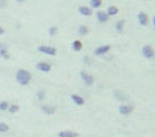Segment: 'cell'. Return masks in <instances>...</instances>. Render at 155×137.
Segmentation results:
<instances>
[{
  "label": "cell",
  "instance_id": "obj_25",
  "mask_svg": "<svg viewBox=\"0 0 155 137\" xmlns=\"http://www.w3.org/2000/svg\"><path fill=\"white\" fill-rule=\"evenodd\" d=\"M9 132V125H7L6 123H0V133L4 134V133Z\"/></svg>",
  "mask_w": 155,
  "mask_h": 137
},
{
  "label": "cell",
  "instance_id": "obj_1",
  "mask_svg": "<svg viewBox=\"0 0 155 137\" xmlns=\"http://www.w3.org/2000/svg\"><path fill=\"white\" fill-rule=\"evenodd\" d=\"M30 80H32V73L29 71L25 70V68H19L18 71H17V73H16V81H17L18 84H20V86H27V84H29Z\"/></svg>",
  "mask_w": 155,
  "mask_h": 137
},
{
  "label": "cell",
  "instance_id": "obj_23",
  "mask_svg": "<svg viewBox=\"0 0 155 137\" xmlns=\"http://www.w3.org/2000/svg\"><path fill=\"white\" fill-rule=\"evenodd\" d=\"M57 32H59V28H57V26H51V27L48 28V35L52 37H54L55 35L57 34Z\"/></svg>",
  "mask_w": 155,
  "mask_h": 137
},
{
  "label": "cell",
  "instance_id": "obj_2",
  "mask_svg": "<svg viewBox=\"0 0 155 137\" xmlns=\"http://www.w3.org/2000/svg\"><path fill=\"white\" fill-rule=\"evenodd\" d=\"M37 51L42 54H46L50 56H55L57 53V50L53 46H48V45H39L37 47Z\"/></svg>",
  "mask_w": 155,
  "mask_h": 137
},
{
  "label": "cell",
  "instance_id": "obj_28",
  "mask_svg": "<svg viewBox=\"0 0 155 137\" xmlns=\"http://www.w3.org/2000/svg\"><path fill=\"white\" fill-rule=\"evenodd\" d=\"M4 34H5V29H4V27L0 26V35H4Z\"/></svg>",
  "mask_w": 155,
  "mask_h": 137
},
{
  "label": "cell",
  "instance_id": "obj_13",
  "mask_svg": "<svg viewBox=\"0 0 155 137\" xmlns=\"http://www.w3.org/2000/svg\"><path fill=\"white\" fill-rule=\"evenodd\" d=\"M41 109L44 114H46L47 116H52V115L55 114V111H56V107H54V106H48V105H44L41 107Z\"/></svg>",
  "mask_w": 155,
  "mask_h": 137
},
{
  "label": "cell",
  "instance_id": "obj_6",
  "mask_svg": "<svg viewBox=\"0 0 155 137\" xmlns=\"http://www.w3.org/2000/svg\"><path fill=\"white\" fill-rule=\"evenodd\" d=\"M111 50V45L110 44H106V45L98 46L96 50L93 51V54L97 56H102V55L109 53V51Z\"/></svg>",
  "mask_w": 155,
  "mask_h": 137
},
{
  "label": "cell",
  "instance_id": "obj_24",
  "mask_svg": "<svg viewBox=\"0 0 155 137\" xmlns=\"http://www.w3.org/2000/svg\"><path fill=\"white\" fill-rule=\"evenodd\" d=\"M8 107H9V102L7 100L0 101V111H6V110H8Z\"/></svg>",
  "mask_w": 155,
  "mask_h": 137
},
{
  "label": "cell",
  "instance_id": "obj_8",
  "mask_svg": "<svg viewBox=\"0 0 155 137\" xmlns=\"http://www.w3.org/2000/svg\"><path fill=\"white\" fill-rule=\"evenodd\" d=\"M36 68H37L38 71H41L43 73H47V72H50L52 68V65L48 62H38L36 64Z\"/></svg>",
  "mask_w": 155,
  "mask_h": 137
},
{
  "label": "cell",
  "instance_id": "obj_14",
  "mask_svg": "<svg viewBox=\"0 0 155 137\" xmlns=\"http://www.w3.org/2000/svg\"><path fill=\"white\" fill-rule=\"evenodd\" d=\"M59 137H79V133L73 130H61L57 134Z\"/></svg>",
  "mask_w": 155,
  "mask_h": 137
},
{
  "label": "cell",
  "instance_id": "obj_7",
  "mask_svg": "<svg viewBox=\"0 0 155 137\" xmlns=\"http://www.w3.org/2000/svg\"><path fill=\"white\" fill-rule=\"evenodd\" d=\"M137 22L142 26H147L150 23V18H148V15L144 13V11H139L137 14Z\"/></svg>",
  "mask_w": 155,
  "mask_h": 137
},
{
  "label": "cell",
  "instance_id": "obj_5",
  "mask_svg": "<svg viewBox=\"0 0 155 137\" xmlns=\"http://www.w3.org/2000/svg\"><path fill=\"white\" fill-rule=\"evenodd\" d=\"M80 77H81V80L83 81L85 86H92L94 82V78L92 74L88 73V72H85V71H81L80 72Z\"/></svg>",
  "mask_w": 155,
  "mask_h": 137
},
{
  "label": "cell",
  "instance_id": "obj_12",
  "mask_svg": "<svg viewBox=\"0 0 155 137\" xmlns=\"http://www.w3.org/2000/svg\"><path fill=\"white\" fill-rule=\"evenodd\" d=\"M78 11H79L82 16H85V17H90V16L92 15V8H90L88 6H80V7L78 8Z\"/></svg>",
  "mask_w": 155,
  "mask_h": 137
},
{
  "label": "cell",
  "instance_id": "obj_22",
  "mask_svg": "<svg viewBox=\"0 0 155 137\" xmlns=\"http://www.w3.org/2000/svg\"><path fill=\"white\" fill-rule=\"evenodd\" d=\"M8 111H9L10 114H16V112H18L19 106L16 105V103H11V105H9V107H8Z\"/></svg>",
  "mask_w": 155,
  "mask_h": 137
},
{
  "label": "cell",
  "instance_id": "obj_18",
  "mask_svg": "<svg viewBox=\"0 0 155 137\" xmlns=\"http://www.w3.org/2000/svg\"><path fill=\"white\" fill-rule=\"evenodd\" d=\"M118 11H119V9H118L116 6H109L106 13H107L108 16H116L118 14Z\"/></svg>",
  "mask_w": 155,
  "mask_h": 137
},
{
  "label": "cell",
  "instance_id": "obj_29",
  "mask_svg": "<svg viewBox=\"0 0 155 137\" xmlns=\"http://www.w3.org/2000/svg\"><path fill=\"white\" fill-rule=\"evenodd\" d=\"M152 23H153V25H154V27H155V16L153 17V19H152Z\"/></svg>",
  "mask_w": 155,
  "mask_h": 137
},
{
  "label": "cell",
  "instance_id": "obj_26",
  "mask_svg": "<svg viewBox=\"0 0 155 137\" xmlns=\"http://www.w3.org/2000/svg\"><path fill=\"white\" fill-rule=\"evenodd\" d=\"M7 5H8L7 0H0V8H6Z\"/></svg>",
  "mask_w": 155,
  "mask_h": 137
},
{
  "label": "cell",
  "instance_id": "obj_9",
  "mask_svg": "<svg viewBox=\"0 0 155 137\" xmlns=\"http://www.w3.org/2000/svg\"><path fill=\"white\" fill-rule=\"evenodd\" d=\"M0 56L5 60H8L10 57L8 46H7V44H5V43H0Z\"/></svg>",
  "mask_w": 155,
  "mask_h": 137
},
{
  "label": "cell",
  "instance_id": "obj_11",
  "mask_svg": "<svg viewBox=\"0 0 155 137\" xmlns=\"http://www.w3.org/2000/svg\"><path fill=\"white\" fill-rule=\"evenodd\" d=\"M70 98H71V100H72V102H73L74 105H76V106H83L85 103V99H83V98H82L80 95L73 93V95H71Z\"/></svg>",
  "mask_w": 155,
  "mask_h": 137
},
{
  "label": "cell",
  "instance_id": "obj_17",
  "mask_svg": "<svg viewBox=\"0 0 155 137\" xmlns=\"http://www.w3.org/2000/svg\"><path fill=\"white\" fill-rule=\"evenodd\" d=\"M124 28H125V20H124V19L118 20L117 23H116V25H115V29H116V32L122 33Z\"/></svg>",
  "mask_w": 155,
  "mask_h": 137
},
{
  "label": "cell",
  "instance_id": "obj_21",
  "mask_svg": "<svg viewBox=\"0 0 155 137\" xmlns=\"http://www.w3.org/2000/svg\"><path fill=\"white\" fill-rule=\"evenodd\" d=\"M102 0H90V8H100Z\"/></svg>",
  "mask_w": 155,
  "mask_h": 137
},
{
  "label": "cell",
  "instance_id": "obj_3",
  "mask_svg": "<svg viewBox=\"0 0 155 137\" xmlns=\"http://www.w3.org/2000/svg\"><path fill=\"white\" fill-rule=\"evenodd\" d=\"M142 55L146 60H153L155 57V51L151 45L146 44V45H144L142 47Z\"/></svg>",
  "mask_w": 155,
  "mask_h": 137
},
{
  "label": "cell",
  "instance_id": "obj_10",
  "mask_svg": "<svg viewBox=\"0 0 155 137\" xmlns=\"http://www.w3.org/2000/svg\"><path fill=\"white\" fill-rule=\"evenodd\" d=\"M96 16H97V19H98L99 23H107L109 19V16L107 15V13L106 11H103V10H98L97 11V14H96Z\"/></svg>",
  "mask_w": 155,
  "mask_h": 137
},
{
  "label": "cell",
  "instance_id": "obj_30",
  "mask_svg": "<svg viewBox=\"0 0 155 137\" xmlns=\"http://www.w3.org/2000/svg\"><path fill=\"white\" fill-rule=\"evenodd\" d=\"M17 2H23V1H25V0H16Z\"/></svg>",
  "mask_w": 155,
  "mask_h": 137
},
{
  "label": "cell",
  "instance_id": "obj_15",
  "mask_svg": "<svg viewBox=\"0 0 155 137\" xmlns=\"http://www.w3.org/2000/svg\"><path fill=\"white\" fill-rule=\"evenodd\" d=\"M71 47H72V50L74 51V52H80V51L83 48V44H82V42L79 41V39H75V41L72 42Z\"/></svg>",
  "mask_w": 155,
  "mask_h": 137
},
{
  "label": "cell",
  "instance_id": "obj_4",
  "mask_svg": "<svg viewBox=\"0 0 155 137\" xmlns=\"http://www.w3.org/2000/svg\"><path fill=\"white\" fill-rule=\"evenodd\" d=\"M134 105H131V103H124V105H120L118 107V112L122 115V116H128L131 115L134 111Z\"/></svg>",
  "mask_w": 155,
  "mask_h": 137
},
{
  "label": "cell",
  "instance_id": "obj_16",
  "mask_svg": "<svg viewBox=\"0 0 155 137\" xmlns=\"http://www.w3.org/2000/svg\"><path fill=\"white\" fill-rule=\"evenodd\" d=\"M113 96L117 98V100L119 101H126L127 100V95L122 90H115L113 91Z\"/></svg>",
  "mask_w": 155,
  "mask_h": 137
},
{
  "label": "cell",
  "instance_id": "obj_19",
  "mask_svg": "<svg viewBox=\"0 0 155 137\" xmlns=\"http://www.w3.org/2000/svg\"><path fill=\"white\" fill-rule=\"evenodd\" d=\"M78 33H79L80 36H85L89 33V28H88V26H85V25H80L79 28H78Z\"/></svg>",
  "mask_w": 155,
  "mask_h": 137
},
{
  "label": "cell",
  "instance_id": "obj_27",
  "mask_svg": "<svg viewBox=\"0 0 155 137\" xmlns=\"http://www.w3.org/2000/svg\"><path fill=\"white\" fill-rule=\"evenodd\" d=\"M85 64H90V63H91V60H90V57L85 56Z\"/></svg>",
  "mask_w": 155,
  "mask_h": 137
},
{
  "label": "cell",
  "instance_id": "obj_20",
  "mask_svg": "<svg viewBox=\"0 0 155 137\" xmlns=\"http://www.w3.org/2000/svg\"><path fill=\"white\" fill-rule=\"evenodd\" d=\"M36 98H37L39 101H43L45 98H46V92L44 89H39L37 92H36Z\"/></svg>",
  "mask_w": 155,
  "mask_h": 137
}]
</instances>
